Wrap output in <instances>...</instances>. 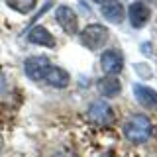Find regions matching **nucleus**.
<instances>
[{
  "mask_svg": "<svg viewBox=\"0 0 157 157\" xmlns=\"http://www.w3.org/2000/svg\"><path fill=\"white\" fill-rule=\"evenodd\" d=\"M88 120L96 126H110L114 122V110L104 100H96L88 106Z\"/></svg>",
  "mask_w": 157,
  "mask_h": 157,
  "instance_id": "3",
  "label": "nucleus"
},
{
  "mask_svg": "<svg viewBox=\"0 0 157 157\" xmlns=\"http://www.w3.org/2000/svg\"><path fill=\"white\" fill-rule=\"evenodd\" d=\"M96 88H98V92H100L104 98H114L120 94V90H122V85H120V81H118L116 77H112V75H106V77H102V78H98V82H96Z\"/></svg>",
  "mask_w": 157,
  "mask_h": 157,
  "instance_id": "12",
  "label": "nucleus"
},
{
  "mask_svg": "<svg viewBox=\"0 0 157 157\" xmlns=\"http://www.w3.org/2000/svg\"><path fill=\"white\" fill-rule=\"evenodd\" d=\"M69 73L65 71L63 67H57V65H49L45 77H43V81L47 82V85H51L53 88H65L69 85Z\"/></svg>",
  "mask_w": 157,
  "mask_h": 157,
  "instance_id": "11",
  "label": "nucleus"
},
{
  "mask_svg": "<svg viewBox=\"0 0 157 157\" xmlns=\"http://www.w3.org/2000/svg\"><path fill=\"white\" fill-rule=\"evenodd\" d=\"M55 20L57 24L63 28V32L71 33V36H75L78 33V18L75 14V10L71 6H67V4H61V6L55 8Z\"/></svg>",
  "mask_w": 157,
  "mask_h": 157,
  "instance_id": "5",
  "label": "nucleus"
},
{
  "mask_svg": "<svg viewBox=\"0 0 157 157\" xmlns=\"http://www.w3.org/2000/svg\"><path fill=\"white\" fill-rule=\"evenodd\" d=\"M6 4L18 14H29L33 8H36L37 0H6Z\"/></svg>",
  "mask_w": 157,
  "mask_h": 157,
  "instance_id": "13",
  "label": "nucleus"
},
{
  "mask_svg": "<svg viewBox=\"0 0 157 157\" xmlns=\"http://www.w3.org/2000/svg\"><path fill=\"white\" fill-rule=\"evenodd\" d=\"M149 16H151V12L144 2H132L130 8H128V20H130L132 28H136V29L144 28L149 22Z\"/></svg>",
  "mask_w": 157,
  "mask_h": 157,
  "instance_id": "7",
  "label": "nucleus"
},
{
  "mask_svg": "<svg viewBox=\"0 0 157 157\" xmlns=\"http://www.w3.org/2000/svg\"><path fill=\"white\" fill-rule=\"evenodd\" d=\"M122 132H124L126 140L132 141V144H145L151 137L153 126H151V120L145 114H134L124 122Z\"/></svg>",
  "mask_w": 157,
  "mask_h": 157,
  "instance_id": "1",
  "label": "nucleus"
},
{
  "mask_svg": "<svg viewBox=\"0 0 157 157\" xmlns=\"http://www.w3.org/2000/svg\"><path fill=\"white\" fill-rule=\"evenodd\" d=\"M4 86H6V78H4V73L0 71V92L4 90Z\"/></svg>",
  "mask_w": 157,
  "mask_h": 157,
  "instance_id": "14",
  "label": "nucleus"
},
{
  "mask_svg": "<svg viewBox=\"0 0 157 157\" xmlns=\"http://www.w3.org/2000/svg\"><path fill=\"white\" fill-rule=\"evenodd\" d=\"M55 157H65V155H55Z\"/></svg>",
  "mask_w": 157,
  "mask_h": 157,
  "instance_id": "17",
  "label": "nucleus"
},
{
  "mask_svg": "<svg viewBox=\"0 0 157 157\" xmlns=\"http://www.w3.org/2000/svg\"><path fill=\"white\" fill-rule=\"evenodd\" d=\"M49 65H51V61H49L47 57L32 55V57H28L26 61H24V73H26V77L32 78V81H43Z\"/></svg>",
  "mask_w": 157,
  "mask_h": 157,
  "instance_id": "4",
  "label": "nucleus"
},
{
  "mask_svg": "<svg viewBox=\"0 0 157 157\" xmlns=\"http://www.w3.org/2000/svg\"><path fill=\"white\" fill-rule=\"evenodd\" d=\"M92 2H102V0H92Z\"/></svg>",
  "mask_w": 157,
  "mask_h": 157,
  "instance_id": "16",
  "label": "nucleus"
},
{
  "mask_svg": "<svg viewBox=\"0 0 157 157\" xmlns=\"http://www.w3.org/2000/svg\"><path fill=\"white\" fill-rule=\"evenodd\" d=\"M100 67L106 75H118V73L124 69V57L118 49H106L100 55Z\"/></svg>",
  "mask_w": 157,
  "mask_h": 157,
  "instance_id": "6",
  "label": "nucleus"
},
{
  "mask_svg": "<svg viewBox=\"0 0 157 157\" xmlns=\"http://www.w3.org/2000/svg\"><path fill=\"white\" fill-rule=\"evenodd\" d=\"M100 14L110 24H120L126 16V10L122 6V2H118V0H108V2H104L100 6Z\"/></svg>",
  "mask_w": 157,
  "mask_h": 157,
  "instance_id": "10",
  "label": "nucleus"
},
{
  "mask_svg": "<svg viewBox=\"0 0 157 157\" xmlns=\"http://www.w3.org/2000/svg\"><path fill=\"white\" fill-rule=\"evenodd\" d=\"M2 147H4V137L0 136V151H2Z\"/></svg>",
  "mask_w": 157,
  "mask_h": 157,
  "instance_id": "15",
  "label": "nucleus"
},
{
  "mask_svg": "<svg viewBox=\"0 0 157 157\" xmlns=\"http://www.w3.org/2000/svg\"><path fill=\"white\" fill-rule=\"evenodd\" d=\"M26 39L29 43H33V45H43V47H55V43H57L55 37H53V33L43 26H33L28 32Z\"/></svg>",
  "mask_w": 157,
  "mask_h": 157,
  "instance_id": "8",
  "label": "nucleus"
},
{
  "mask_svg": "<svg viewBox=\"0 0 157 157\" xmlns=\"http://www.w3.org/2000/svg\"><path fill=\"white\" fill-rule=\"evenodd\" d=\"M134 94L136 100L147 110H157V90L145 85H134Z\"/></svg>",
  "mask_w": 157,
  "mask_h": 157,
  "instance_id": "9",
  "label": "nucleus"
},
{
  "mask_svg": "<svg viewBox=\"0 0 157 157\" xmlns=\"http://www.w3.org/2000/svg\"><path fill=\"white\" fill-rule=\"evenodd\" d=\"M78 39H81V43L86 49L96 51V49H100V47L106 45V41H108V29H106V26H102V24H88V26L81 32Z\"/></svg>",
  "mask_w": 157,
  "mask_h": 157,
  "instance_id": "2",
  "label": "nucleus"
}]
</instances>
